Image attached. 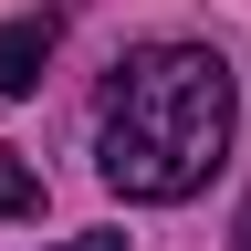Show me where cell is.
<instances>
[{
    "label": "cell",
    "instance_id": "6da1fadb",
    "mask_svg": "<svg viewBox=\"0 0 251 251\" xmlns=\"http://www.w3.org/2000/svg\"><path fill=\"white\" fill-rule=\"evenodd\" d=\"M230 63L199 52V42H147L115 63L105 84V136H94V168H105L115 199H188L220 147H230Z\"/></svg>",
    "mask_w": 251,
    "mask_h": 251
},
{
    "label": "cell",
    "instance_id": "7a4b0ae2",
    "mask_svg": "<svg viewBox=\"0 0 251 251\" xmlns=\"http://www.w3.org/2000/svg\"><path fill=\"white\" fill-rule=\"evenodd\" d=\"M52 42H63V21H52V11H21V21H0V94H31V84H42Z\"/></svg>",
    "mask_w": 251,
    "mask_h": 251
},
{
    "label": "cell",
    "instance_id": "3957f363",
    "mask_svg": "<svg viewBox=\"0 0 251 251\" xmlns=\"http://www.w3.org/2000/svg\"><path fill=\"white\" fill-rule=\"evenodd\" d=\"M21 209H42V178H31L21 157L0 147V220H21Z\"/></svg>",
    "mask_w": 251,
    "mask_h": 251
},
{
    "label": "cell",
    "instance_id": "277c9868",
    "mask_svg": "<svg viewBox=\"0 0 251 251\" xmlns=\"http://www.w3.org/2000/svg\"><path fill=\"white\" fill-rule=\"evenodd\" d=\"M63 251H126V241L115 230H84V241H63Z\"/></svg>",
    "mask_w": 251,
    "mask_h": 251
},
{
    "label": "cell",
    "instance_id": "5b68a950",
    "mask_svg": "<svg viewBox=\"0 0 251 251\" xmlns=\"http://www.w3.org/2000/svg\"><path fill=\"white\" fill-rule=\"evenodd\" d=\"M241 251H251V209H241Z\"/></svg>",
    "mask_w": 251,
    "mask_h": 251
}]
</instances>
